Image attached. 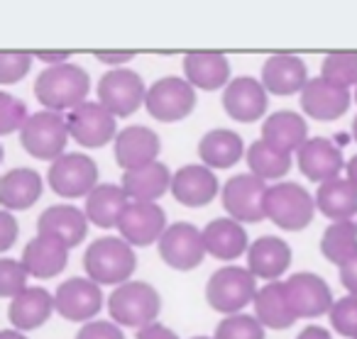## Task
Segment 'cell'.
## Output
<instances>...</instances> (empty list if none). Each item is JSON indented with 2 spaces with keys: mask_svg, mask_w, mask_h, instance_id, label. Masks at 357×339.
<instances>
[{
  "mask_svg": "<svg viewBox=\"0 0 357 339\" xmlns=\"http://www.w3.org/2000/svg\"><path fill=\"white\" fill-rule=\"evenodd\" d=\"M91 90V79L86 69L76 64H61L45 69L35 81V95L45 110L54 113H71L74 108L86 103Z\"/></svg>",
  "mask_w": 357,
  "mask_h": 339,
  "instance_id": "6da1fadb",
  "label": "cell"
},
{
  "mask_svg": "<svg viewBox=\"0 0 357 339\" xmlns=\"http://www.w3.org/2000/svg\"><path fill=\"white\" fill-rule=\"evenodd\" d=\"M86 274L91 281L98 285H123L130 281L137 266V256H135L132 244L123 239V237H100L86 249L84 256Z\"/></svg>",
  "mask_w": 357,
  "mask_h": 339,
  "instance_id": "7a4b0ae2",
  "label": "cell"
},
{
  "mask_svg": "<svg viewBox=\"0 0 357 339\" xmlns=\"http://www.w3.org/2000/svg\"><path fill=\"white\" fill-rule=\"evenodd\" d=\"M108 310L115 324L135 327L139 332L147 324L157 322V315L162 310V298H159L157 288H152L144 281H128L110 293Z\"/></svg>",
  "mask_w": 357,
  "mask_h": 339,
  "instance_id": "3957f363",
  "label": "cell"
},
{
  "mask_svg": "<svg viewBox=\"0 0 357 339\" xmlns=\"http://www.w3.org/2000/svg\"><path fill=\"white\" fill-rule=\"evenodd\" d=\"M267 220H272L277 227L287 232H298L311 225L318 205L316 198L298 183H274L267 191L264 200Z\"/></svg>",
  "mask_w": 357,
  "mask_h": 339,
  "instance_id": "277c9868",
  "label": "cell"
},
{
  "mask_svg": "<svg viewBox=\"0 0 357 339\" xmlns=\"http://www.w3.org/2000/svg\"><path fill=\"white\" fill-rule=\"evenodd\" d=\"M69 137L66 115L54 113V110H40V113L30 115L20 132L22 149L40 161H56L59 157H64Z\"/></svg>",
  "mask_w": 357,
  "mask_h": 339,
  "instance_id": "5b68a950",
  "label": "cell"
},
{
  "mask_svg": "<svg viewBox=\"0 0 357 339\" xmlns=\"http://www.w3.org/2000/svg\"><path fill=\"white\" fill-rule=\"evenodd\" d=\"M257 278L243 266H223L208 278L206 298L213 310L223 315H238L257 298Z\"/></svg>",
  "mask_w": 357,
  "mask_h": 339,
  "instance_id": "8992f818",
  "label": "cell"
},
{
  "mask_svg": "<svg viewBox=\"0 0 357 339\" xmlns=\"http://www.w3.org/2000/svg\"><path fill=\"white\" fill-rule=\"evenodd\" d=\"M144 108L159 123H178L196 108V88L186 79L167 76L149 86Z\"/></svg>",
  "mask_w": 357,
  "mask_h": 339,
  "instance_id": "52a82bcc",
  "label": "cell"
},
{
  "mask_svg": "<svg viewBox=\"0 0 357 339\" xmlns=\"http://www.w3.org/2000/svg\"><path fill=\"white\" fill-rule=\"evenodd\" d=\"M147 86L137 71L113 69L98 81V103L115 118H130L147 100Z\"/></svg>",
  "mask_w": 357,
  "mask_h": 339,
  "instance_id": "ba28073f",
  "label": "cell"
},
{
  "mask_svg": "<svg viewBox=\"0 0 357 339\" xmlns=\"http://www.w3.org/2000/svg\"><path fill=\"white\" fill-rule=\"evenodd\" d=\"M267 191V181L257 178L255 173H238L223 186V207L240 225L259 222L267 217V210H264Z\"/></svg>",
  "mask_w": 357,
  "mask_h": 339,
  "instance_id": "9c48e42d",
  "label": "cell"
},
{
  "mask_svg": "<svg viewBox=\"0 0 357 339\" xmlns=\"http://www.w3.org/2000/svg\"><path fill=\"white\" fill-rule=\"evenodd\" d=\"M206 251L204 230H196L191 222H174L159 239V256L174 271H191L201 266Z\"/></svg>",
  "mask_w": 357,
  "mask_h": 339,
  "instance_id": "30bf717a",
  "label": "cell"
},
{
  "mask_svg": "<svg viewBox=\"0 0 357 339\" xmlns=\"http://www.w3.org/2000/svg\"><path fill=\"white\" fill-rule=\"evenodd\" d=\"M66 125H69L71 139L86 149L105 147L110 139L118 137L115 115L108 113L98 100H86L84 105L66 113Z\"/></svg>",
  "mask_w": 357,
  "mask_h": 339,
  "instance_id": "8fae6325",
  "label": "cell"
},
{
  "mask_svg": "<svg viewBox=\"0 0 357 339\" xmlns=\"http://www.w3.org/2000/svg\"><path fill=\"white\" fill-rule=\"evenodd\" d=\"M50 186L54 188L56 196L64 198H81L91 196L96 186H98V168L96 161L86 154H64L50 166Z\"/></svg>",
  "mask_w": 357,
  "mask_h": 339,
  "instance_id": "7c38bea8",
  "label": "cell"
},
{
  "mask_svg": "<svg viewBox=\"0 0 357 339\" xmlns=\"http://www.w3.org/2000/svg\"><path fill=\"white\" fill-rule=\"evenodd\" d=\"M289 305H291L296 320H311L321 315H331L333 310V295L328 283L318 274L311 271H298L284 281Z\"/></svg>",
  "mask_w": 357,
  "mask_h": 339,
  "instance_id": "4fadbf2b",
  "label": "cell"
},
{
  "mask_svg": "<svg viewBox=\"0 0 357 339\" xmlns=\"http://www.w3.org/2000/svg\"><path fill=\"white\" fill-rule=\"evenodd\" d=\"M56 313L69 322H93L103 308V290L91 278H69L54 293Z\"/></svg>",
  "mask_w": 357,
  "mask_h": 339,
  "instance_id": "5bb4252c",
  "label": "cell"
},
{
  "mask_svg": "<svg viewBox=\"0 0 357 339\" xmlns=\"http://www.w3.org/2000/svg\"><path fill=\"white\" fill-rule=\"evenodd\" d=\"M167 215L157 203H135L125 207L123 217L118 222V232L128 244L132 246H149L164 237L167 232Z\"/></svg>",
  "mask_w": 357,
  "mask_h": 339,
  "instance_id": "9a60e30c",
  "label": "cell"
},
{
  "mask_svg": "<svg viewBox=\"0 0 357 339\" xmlns=\"http://www.w3.org/2000/svg\"><path fill=\"white\" fill-rule=\"evenodd\" d=\"M162 139L154 129L142 127V125H130L120 129L115 137V161L125 171H137L149 164L157 161Z\"/></svg>",
  "mask_w": 357,
  "mask_h": 339,
  "instance_id": "2e32d148",
  "label": "cell"
},
{
  "mask_svg": "<svg viewBox=\"0 0 357 339\" xmlns=\"http://www.w3.org/2000/svg\"><path fill=\"white\" fill-rule=\"evenodd\" d=\"M352 103V93L347 88L331 84L323 76H316L306 84L301 90V108L308 118L321 120V123H331L347 113Z\"/></svg>",
  "mask_w": 357,
  "mask_h": 339,
  "instance_id": "e0dca14e",
  "label": "cell"
},
{
  "mask_svg": "<svg viewBox=\"0 0 357 339\" xmlns=\"http://www.w3.org/2000/svg\"><path fill=\"white\" fill-rule=\"evenodd\" d=\"M223 108L238 123H255L267 113V88L252 76H238L225 86Z\"/></svg>",
  "mask_w": 357,
  "mask_h": 339,
  "instance_id": "ac0fdd59",
  "label": "cell"
},
{
  "mask_svg": "<svg viewBox=\"0 0 357 339\" xmlns=\"http://www.w3.org/2000/svg\"><path fill=\"white\" fill-rule=\"evenodd\" d=\"M220 186L213 168L204 164H186L172 178V196L186 207H204L218 196Z\"/></svg>",
  "mask_w": 357,
  "mask_h": 339,
  "instance_id": "d6986e66",
  "label": "cell"
},
{
  "mask_svg": "<svg viewBox=\"0 0 357 339\" xmlns=\"http://www.w3.org/2000/svg\"><path fill=\"white\" fill-rule=\"evenodd\" d=\"M296 161L303 176L316 183H328L333 178H340V171L345 168L342 152L326 137L308 139L296 152Z\"/></svg>",
  "mask_w": 357,
  "mask_h": 339,
  "instance_id": "ffe728a7",
  "label": "cell"
},
{
  "mask_svg": "<svg viewBox=\"0 0 357 339\" xmlns=\"http://www.w3.org/2000/svg\"><path fill=\"white\" fill-rule=\"evenodd\" d=\"M66 261H69V246L59 237L45 232H37V237H32L22 251V264L35 278H54L64 271Z\"/></svg>",
  "mask_w": 357,
  "mask_h": 339,
  "instance_id": "44dd1931",
  "label": "cell"
},
{
  "mask_svg": "<svg viewBox=\"0 0 357 339\" xmlns=\"http://www.w3.org/2000/svg\"><path fill=\"white\" fill-rule=\"evenodd\" d=\"M308 69L301 56L294 54H274L262 66V86L267 93L274 95H294L301 93L308 84Z\"/></svg>",
  "mask_w": 357,
  "mask_h": 339,
  "instance_id": "7402d4cb",
  "label": "cell"
},
{
  "mask_svg": "<svg viewBox=\"0 0 357 339\" xmlns=\"http://www.w3.org/2000/svg\"><path fill=\"white\" fill-rule=\"evenodd\" d=\"M291 266V249L279 237H259L248 249V269L255 278L279 281Z\"/></svg>",
  "mask_w": 357,
  "mask_h": 339,
  "instance_id": "603a6c76",
  "label": "cell"
},
{
  "mask_svg": "<svg viewBox=\"0 0 357 339\" xmlns=\"http://www.w3.org/2000/svg\"><path fill=\"white\" fill-rule=\"evenodd\" d=\"M45 181L35 168H10L0 178V205L3 210H27L42 198Z\"/></svg>",
  "mask_w": 357,
  "mask_h": 339,
  "instance_id": "cb8c5ba5",
  "label": "cell"
},
{
  "mask_svg": "<svg viewBox=\"0 0 357 339\" xmlns=\"http://www.w3.org/2000/svg\"><path fill=\"white\" fill-rule=\"evenodd\" d=\"M184 74L194 88L218 90L230 84V61L220 52H194L184 56Z\"/></svg>",
  "mask_w": 357,
  "mask_h": 339,
  "instance_id": "d4e9b609",
  "label": "cell"
},
{
  "mask_svg": "<svg viewBox=\"0 0 357 339\" xmlns=\"http://www.w3.org/2000/svg\"><path fill=\"white\" fill-rule=\"evenodd\" d=\"M206 251L220 261H233L250 249L248 232L233 217H218L204 227Z\"/></svg>",
  "mask_w": 357,
  "mask_h": 339,
  "instance_id": "484cf974",
  "label": "cell"
},
{
  "mask_svg": "<svg viewBox=\"0 0 357 339\" xmlns=\"http://www.w3.org/2000/svg\"><path fill=\"white\" fill-rule=\"evenodd\" d=\"M56 310L54 295L47 288H27L22 290L17 298L10 300V308H8V317H10L13 327L27 332V329H37L50 320V315Z\"/></svg>",
  "mask_w": 357,
  "mask_h": 339,
  "instance_id": "4316f807",
  "label": "cell"
},
{
  "mask_svg": "<svg viewBox=\"0 0 357 339\" xmlns=\"http://www.w3.org/2000/svg\"><path fill=\"white\" fill-rule=\"evenodd\" d=\"M262 139L272 144L279 152L294 154L308 142L306 120L294 110H279L272 113L262 125Z\"/></svg>",
  "mask_w": 357,
  "mask_h": 339,
  "instance_id": "83f0119b",
  "label": "cell"
},
{
  "mask_svg": "<svg viewBox=\"0 0 357 339\" xmlns=\"http://www.w3.org/2000/svg\"><path fill=\"white\" fill-rule=\"evenodd\" d=\"M37 227L45 235H54L66 246H79L89 232V217L74 205H52L37 220Z\"/></svg>",
  "mask_w": 357,
  "mask_h": 339,
  "instance_id": "f1b7e54d",
  "label": "cell"
},
{
  "mask_svg": "<svg viewBox=\"0 0 357 339\" xmlns=\"http://www.w3.org/2000/svg\"><path fill=\"white\" fill-rule=\"evenodd\" d=\"M172 178L169 168L162 161H154L137 171H125L120 186L125 188L130 200L135 203H157L167 191H172Z\"/></svg>",
  "mask_w": 357,
  "mask_h": 339,
  "instance_id": "f546056e",
  "label": "cell"
},
{
  "mask_svg": "<svg viewBox=\"0 0 357 339\" xmlns=\"http://www.w3.org/2000/svg\"><path fill=\"white\" fill-rule=\"evenodd\" d=\"M130 205V198L123 186L118 183H98L86 198V217L98 227H118L125 207Z\"/></svg>",
  "mask_w": 357,
  "mask_h": 339,
  "instance_id": "4dcf8cb0",
  "label": "cell"
},
{
  "mask_svg": "<svg viewBox=\"0 0 357 339\" xmlns=\"http://www.w3.org/2000/svg\"><path fill=\"white\" fill-rule=\"evenodd\" d=\"M243 137L233 129H211L199 142V157L208 168H230L243 159Z\"/></svg>",
  "mask_w": 357,
  "mask_h": 339,
  "instance_id": "1f68e13d",
  "label": "cell"
},
{
  "mask_svg": "<svg viewBox=\"0 0 357 339\" xmlns=\"http://www.w3.org/2000/svg\"><path fill=\"white\" fill-rule=\"evenodd\" d=\"M255 317L262 322V327H269V329H287L296 322V315H294L291 305H289L284 283L272 281V283L262 285V288L257 290V298H255Z\"/></svg>",
  "mask_w": 357,
  "mask_h": 339,
  "instance_id": "d6a6232c",
  "label": "cell"
},
{
  "mask_svg": "<svg viewBox=\"0 0 357 339\" xmlns=\"http://www.w3.org/2000/svg\"><path fill=\"white\" fill-rule=\"evenodd\" d=\"M316 205L328 220L345 222L357 215V188L347 178H333L316 191Z\"/></svg>",
  "mask_w": 357,
  "mask_h": 339,
  "instance_id": "836d02e7",
  "label": "cell"
},
{
  "mask_svg": "<svg viewBox=\"0 0 357 339\" xmlns=\"http://www.w3.org/2000/svg\"><path fill=\"white\" fill-rule=\"evenodd\" d=\"M248 166L250 173H255L262 181H277L287 176V171L291 168V154L279 152L264 139H257L248 149Z\"/></svg>",
  "mask_w": 357,
  "mask_h": 339,
  "instance_id": "e575fe53",
  "label": "cell"
},
{
  "mask_svg": "<svg viewBox=\"0 0 357 339\" xmlns=\"http://www.w3.org/2000/svg\"><path fill=\"white\" fill-rule=\"evenodd\" d=\"M321 251L331 264L340 269L345 261H350L357 254V222H333L321 239Z\"/></svg>",
  "mask_w": 357,
  "mask_h": 339,
  "instance_id": "d590c367",
  "label": "cell"
},
{
  "mask_svg": "<svg viewBox=\"0 0 357 339\" xmlns=\"http://www.w3.org/2000/svg\"><path fill=\"white\" fill-rule=\"evenodd\" d=\"M321 76L340 88H357V54L355 52H335L323 59Z\"/></svg>",
  "mask_w": 357,
  "mask_h": 339,
  "instance_id": "8d00e7d4",
  "label": "cell"
},
{
  "mask_svg": "<svg viewBox=\"0 0 357 339\" xmlns=\"http://www.w3.org/2000/svg\"><path fill=\"white\" fill-rule=\"evenodd\" d=\"M215 339H264V327L255 315H228L220 320Z\"/></svg>",
  "mask_w": 357,
  "mask_h": 339,
  "instance_id": "74e56055",
  "label": "cell"
},
{
  "mask_svg": "<svg viewBox=\"0 0 357 339\" xmlns=\"http://www.w3.org/2000/svg\"><path fill=\"white\" fill-rule=\"evenodd\" d=\"M331 324L342 337L357 339V295L347 293L345 298L335 300L331 310Z\"/></svg>",
  "mask_w": 357,
  "mask_h": 339,
  "instance_id": "f35d334b",
  "label": "cell"
},
{
  "mask_svg": "<svg viewBox=\"0 0 357 339\" xmlns=\"http://www.w3.org/2000/svg\"><path fill=\"white\" fill-rule=\"evenodd\" d=\"M27 276L30 271L25 269L22 261L3 259L0 261V295L3 298H17L22 290H27Z\"/></svg>",
  "mask_w": 357,
  "mask_h": 339,
  "instance_id": "ab89813d",
  "label": "cell"
},
{
  "mask_svg": "<svg viewBox=\"0 0 357 339\" xmlns=\"http://www.w3.org/2000/svg\"><path fill=\"white\" fill-rule=\"evenodd\" d=\"M27 105L20 98H13L10 93H0V134H13L27 125Z\"/></svg>",
  "mask_w": 357,
  "mask_h": 339,
  "instance_id": "60d3db41",
  "label": "cell"
},
{
  "mask_svg": "<svg viewBox=\"0 0 357 339\" xmlns=\"http://www.w3.org/2000/svg\"><path fill=\"white\" fill-rule=\"evenodd\" d=\"M32 61H35V56L27 52H3L0 54V84L10 86L25 79L32 69Z\"/></svg>",
  "mask_w": 357,
  "mask_h": 339,
  "instance_id": "b9f144b4",
  "label": "cell"
},
{
  "mask_svg": "<svg viewBox=\"0 0 357 339\" xmlns=\"http://www.w3.org/2000/svg\"><path fill=\"white\" fill-rule=\"evenodd\" d=\"M76 339H125V334L120 329V324L105 322V320H93V322H86L76 332Z\"/></svg>",
  "mask_w": 357,
  "mask_h": 339,
  "instance_id": "7bdbcfd3",
  "label": "cell"
},
{
  "mask_svg": "<svg viewBox=\"0 0 357 339\" xmlns=\"http://www.w3.org/2000/svg\"><path fill=\"white\" fill-rule=\"evenodd\" d=\"M15 237H17V222L13 217L10 210H3L0 212V249L8 251L13 244H15Z\"/></svg>",
  "mask_w": 357,
  "mask_h": 339,
  "instance_id": "ee69618b",
  "label": "cell"
},
{
  "mask_svg": "<svg viewBox=\"0 0 357 339\" xmlns=\"http://www.w3.org/2000/svg\"><path fill=\"white\" fill-rule=\"evenodd\" d=\"M340 281L350 295H357V254L340 266Z\"/></svg>",
  "mask_w": 357,
  "mask_h": 339,
  "instance_id": "f6af8a7d",
  "label": "cell"
},
{
  "mask_svg": "<svg viewBox=\"0 0 357 339\" xmlns=\"http://www.w3.org/2000/svg\"><path fill=\"white\" fill-rule=\"evenodd\" d=\"M137 339H178L176 332L167 327V324H159V322H152L147 327H142L137 332Z\"/></svg>",
  "mask_w": 357,
  "mask_h": 339,
  "instance_id": "bcb514c9",
  "label": "cell"
},
{
  "mask_svg": "<svg viewBox=\"0 0 357 339\" xmlns=\"http://www.w3.org/2000/svg\"><path fill=\"white\" fill-rule=\"evenodd\" d=\"M135 59V54L130 52H123V54H96V61L98 64H105V66H115V69H123L125 64Z\"/></svg>",
  "mask_w": 357,
  "mask_h": 339,
  "instance_id": "7dc6e473",
  "label": "cell"
},
{
  "mask_svg": "<svg viewBox=\"0 0 357 339\" xmlns=\"http://www.w3.org/2000/svg\"><path fill=\"white\" fill-rule=\"evenodd\" d=\"M37 59L45 64V69H50V66H61V64H69V52H59V54H40Z\"/></svg>",
  "mask_w": 357,
  "mask_h": 339,
  "instance_id": "c3c4849f",
  "label": "cell"
},
{
  "mask_svg": "<svg viewBox=\"0 0 357 339\" xmlns=\"http://www.w3.org/2000/svg\"><path fill=\"white\" fill-rule=\"evenodd\" d=\"M296 339H333L331 332H328L326 327H318V324H311V327H306L301 334H298Z\"/></svg>",
  "mask_w": 357,
  "mask_h": 339,
  "instance_id": "681fc988",
  "label": "cell"
},
{
  "mask_svg": "<svg viewBox=\"0 0 357 339\" xmlns=\"http://www.w3.org/2000/svg\"><path fill=\"white\" fill-rule=\"evenodd\" d=\"M345 178L352 183V186L357 188V154L350 159V161H347V166H345Z\"/></svg>",
  "mask_w": 357,
  "mask_h": 339,
  "instance_id": "f907efd6",
  "label": "cell"
},
{
  "mask_svg": "<svg viewBox=\"0 0 357 339\" xmlns=\"http://www.w3.org/2000/svg\"><path fill=\"white\" fill-rule=\"evenodd\" d=\"M0 339H27V337L20 332V329H3V332H0Z\"/></svg>",
  "mask_w": 357,
  "mask_h": 339,
  "instance_id": "816d5d0a",
  "label": "cell"
},
{
  "mask_svg": "<svg viewBox=\"0 0 357 339\" xmlns=\"http://www.w3.org/2000/svg\"><path fill=\"white\" fill-rule=\"evenodd\" d=\"M352 137H355V142H357V118H355V123H352Z\"/></svg>",
  "mask_w": 357,
  "mask_h": 339,
  "instance_id": "f5cc1de1",
  "label": "cell"
},
{
  "mask_svg": "<svg viewBox=\"0 0 357 339\" xmlns=\"http://www.w3.org/2000/svg\"><path fill=\"white\" fill-rule=\"evenodd\" d=\"M191 339H215V337H191Z\"/></svg>",
  "mask_w": 357,
  "mask_h": 339,
  "instance_id": "db71d44e",
  "label": "cell"
},
{
  "mask_svg": "<svg viewBox=\"0 0 357 339\" xmlns=\"http://www.w3.org/2000/svg\"><path fill=\"white\" fill-rule=\"evenodd\" d=\"M355 103H357V88H355Z\"/></svg>",
  "mask_w": 357,
  "mask_h": 339,
  "instance_id": "11a10c76",
  "label": "cell"
}]
</instances>
